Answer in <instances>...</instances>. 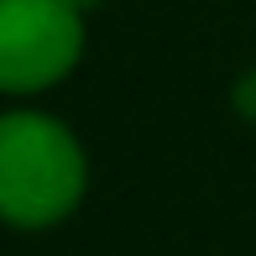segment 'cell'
Wrapping results in <instances>:
<instances>
[{
	"mask_svg": "<svg viewBox=\"0 0 256 256\" xmlns=\"http://www.w3.org/2000/svg\"><path fill=\"white\" fill-rule=\"evenodd\" d=\"M236 110L246 115V120H256V68H246L236 84Z\"/></svg>",
	"mask_w": 256,
	"mask_h": 256,
	"instance_id": "obj_3",
	"label": "cell"
},
{
	"mask_svg": "<svg viewBox=\"0 0 256 256\" xmlns=\"http://www.w3.org/2000/svg\"><path fill=\"white\" fill-rule=\"evenodd\" d=\"M84 52V16L68 0H0V94H37Z\"/></svg>",
	"mask_w": 256,
	"mask_h": 256,
	"instance_id": "obj_2",
	"label": "cell"
},
{
	"mask_svg": "<svg viewBox=\"0 0 256 256\" xmlns=\"http://www.w3.org/2000/svg\"><path fill=\"white\" fill-rule=\"evenodd\" d=\"M68 6H78V10H89V6H100V0H68Z\"/></svg>",
	"mask_w": 256,
	"mask_h": 256,
	"instance_id": "obj_4",
	"label": "cell"
},
{
	"mask_svg": "<svg viewBox=\"0 0 256 256\" xmlns=\"http://www.w3.org/2000/svg\"><path fill=\"white\" fill-rule=\"evenodd\" d=\"M84 146L63 120L37 110L0 115V220L21 230H48L84 199Z\"/></svg>",
	"mask_w": 256,
	"mask_h": 256,
	"instance_id": "obj_1",
	"label": "cell"
}]
</instances>
